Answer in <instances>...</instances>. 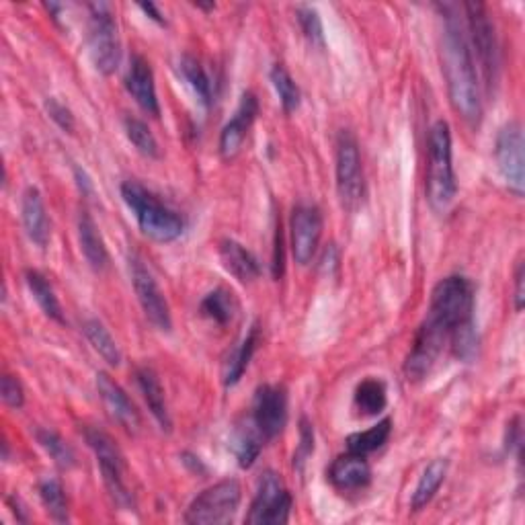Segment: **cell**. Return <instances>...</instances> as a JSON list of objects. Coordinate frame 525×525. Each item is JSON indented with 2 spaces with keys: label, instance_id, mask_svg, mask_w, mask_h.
<instances>
[{
  "label": "cell",
  "instance_id": "cell-9",
  "mask_svg": "<svg viewBox=\"0 0 525 525\" xmlns=\"http://www.w3.org/2000/svg\"><path fill=\"white\" fill-rule=\"evenodd\" d=\"M335 173L341 206L347 212H355L361 206L363 193H366V181H363L359 142L351 130H341L337 136Z\"/></svg>",
  "mask_w": 525,
  "mask_h": 525
},
{
  "label": "cell",
  "instance_id": "cell-8",
  "mask_svg": "<svg viewBox=\"0 0 525 525\" xmlns=\"http://www.w3.org/2000/svg\"><path fill=\"white\" fill-rule=\"evenodd\" d=\"M242 489L234 478L220 480L201 491L187 507L183 521L191 525H222L230 523L240 507Z\"/></svg>",
  "mask_w": 525,
  "mask_h": 525
},
{
  "label": "cell",
  "instance_id": "cell-5",
  "mask_svg": "<svg viewBox=\"0 0 525 525\" xmlns=\"http://www.w3.org/2000/svg\"><path fill=\"white\" fill-rule=\"evenodd\" d=\"M462 9H464V23H466L470 50L472 56H476L474 62H478V68L482 72L480 87L491 93L493 87L497 85L499 70H501V52H499L495 23L491 19L487 5L466 3Z\"/></svg>",
  "mask_w": 525,
  "mask_h": 525
},
{
  "label": "cell",
  "instance_id": "cell-6",
  "mask_svg": "<svg viewBox=\"0 0 525 525\" xmlns=\"http://www.w3.org/2000/svg\"><path fill=\"white\" fill-rule=\"evenodd\" d=\"M85 439L97 458V464L103 474V482H105L109 495L113 497V501L124 509L134 507V497L126 484V472H128L126 458L124 454H121L113 437L105 433L103 429L85 427Z\"/></svg>",
  "mask_w": 525,
  "mask_h": 525
},
{
  "label": "cell",
  "instance_id": "cell-4",
  "mask_svg": "<svg viewBox=\"0 0 525 525\" xmlns=\"http://www.w3.org/2000/svg\"><path fill=\"white\" fill-rule=\"evenodd\" d=\"M121 197L134 214L142 234L156 242H175L185 232V220L138 181L121 185Z\"/></svg>",
  "mask_w": 525,
  "mask_h": 525
},
{
  "label": "cell",
  "instance_id": "cell-16",
  "mask_svg": "<svg viewBox=\"0 0 525 525\" xmlns=\"http://www.w3.org/2000/svg\"><path fill=\"white\" fill-rule=\"evenodd\" d=\"M97 392L103 400L107 413L111 415V419L117 421L128 433H138L142 419H140L138 409L134 407L132 398L128 396V392L105 372L97 374Z\"/></svg>",
  "mask_w": 525,
  "mask_h": 525
},
{
  "label": "cell",
  "instance_id": "cell-42",
  "mask_svg": "<svg viewBox=\"0 0 525 525\" xmlns=\"http://www.w3.org/2000/svg\"><path fill=\"white\" fill-rule=\"evenodd\" d=\"M138 7H140V11H144L152 21H156V23H160V25L167 23V21H165V15L160 13V9H158L156 5H152V3H142V5H138Z\"/></svg>",
  "mask_w": 525,
  "mask_h": 525
},
{
  "label": "cell",
  "instance_id": "cell-35",
  "mask_svg": "<svg viewBox=\"0 0 525 525\" xmlns=\"http://www.w3.org/2000/svg\"><path fill=\"white\" fill-rule=\"evenodd\" d=\"M124 130H126V136L128 140L134 144V148L146 156V158H160V146H158V140L154 138L152 130L148 128V124H144L142 119L138 117H124Z\"/></svg>",
  "mask_w": 525,
  "mask_h": 525
},
{
  "label": "cell",
  "instance_id": "cell-30",
  "mask_svg": "<svg viewBox=\"0 0 525 525\" xmlns=\"http://www.w3.org/2000/svg\"><path fill=\"white\" fill-rule=\"evenodd\" d=\"M392 433V419H382L368 431H357L347 437V452L359 454V456H368L378 452L384 443L390 439Z\"/></svg>",
  "mask_w": 525,
  "mask_h": 525
},
{
  "label": "cell",
  "instance_id": "cell-26",
  "mask_svg": "<svg viewBox=\"0 0 525 525\" xmlns=\"http://www.w3.org/2000/svg\"><path fill=\"white\" fill-rule=\"evenodd\" d=\"M448 468H450L448 460H441V458L427 464V468L423 470L417 487L413 491V497H411V509L413 511H421L433 501V497L441 489L443 480H446V476H448Z\"/></svg>",
  "mask_w": 525,
  "mask_h": 525
},
{
  "label": "cell",
  "instance_id": "cell-29",
  "mask_svg": "<svg viewBox=\"0 0 525 525\" xmlns=\"http://www.w3.org/2000/svg\"><path fill=\"white\" fill-rule=\"evenodd\" d=\"M179 74L183 76V80L189 85V89L193 91L197 101L204 107H210L212 99H214V95H212V80H210L206 68L201 66V62L197 58L185 54L179 60Z\"/></svg>",
  "mask_w": 525,
  "mask_h": 525
},
{
  "label": "cell",
  "instance_id": "cell-25",
  "mask_svg": "<svg viewBox=\"0 0 525 525\" xmlns=\"http://www.w3.org/2000/svg\"><path fill=\"white\" fill-rule=\"evenodd\" d=\"M259 341H261V331H259V325H253L251 331L247 333V337L240 341V345L230 353L226 366H224V384L230 388V386H236L242 376H245L249 363L259 347Z\"/></svg>",
  "mask_w": 525,
  "mask_h": 525
},
{
  "label": "cell",
  "instance_id": "cell-32",
  "mask_svg": "<svg viewBox=\"0 0 525 525\" xmlns=\"http://www.w3.org/2000/svg\"><path fill=\"white\" fill-rule=\"evenodd\" d=\"M269 78H271V85L279 97V103H281V109H284V113L290 115V113L298 111L300 103H302V93H300L298 83L288 72V68L284 64H275L269 72Z\"/></svg>",
  "mask_w": 525,
  "mask_h": 525
},
{
  "label": "cell",
  "instance_id": "cell-12",
  "mask_svg": "<svg viewBox=\"0 0 525 525\" xmlns=\"http://www.w3.org/2000/svg\"><path fill=\"white\" fill-rule=\"evenodd\" d=\"M495 163L505 185L517 197L525 187V158H523V128L519 121H509L495 138Z\"/></svg>",
  "mask_w": 525,
  "mask_h": 525
},
{
  "label": "cell",
  "instance_id": "cell-22",
  "mask_svg": "<svg viewBox=\"0 0 525 525\" xmlns=\"http://www.w3.org/2000/svg\"><path fill=\"white\" fill-rule=\"evenodd\" d=\"M76 230H78L80 251H83L87 263L95 271H103L109 265V253H107V247H105V240H103V236L99 232V226L93 220V216L89 214V210H80Z\"/></svg>",
  "mask_w": 525,
  "mask_h": 525
},
{
  "label": "cell",
  "instance_id": "cell-3",
  "mask_svg": "<svg viewBox=\"0 0 525 525\" xmlns=\"http://www.w3.org/2000/svg\"><path fill=\"white\" fill-rule=\"evenodd\" d=\"M427 199L435 212H448L458 195V181L452 158V130L448 121H435L427 142Z\"/></svg>",
  "mask_w": 525,
  "mask_h": 525
},
{
  "label": "cell",
  "instance_id": "cell-19",
  "mask_svg": "<svg viewBox=\"0 0 525 525\" xmlns=\"http://www.w3.org/2000/svg\"><path fill=\"white\" fill-rule=\"evenodd\" d=\"M21 222L27 238L35 247L46 249L50 242V218L44 204V197L37 187H27L21 197Z\"/></svg>",
  "mask_w": 525,
  "mask_h": 525
},
{
  "label": "cell",
  "instance_id": "cell-36",
  "mask_svg": "<svg viewBox=\"0 0 525 525\" xmlns=\"http://www.w3.org/2000/svg\"><path fill=\"white\" fill-rule=\"evenodd\" d=\"M296 19L308 42L316 48H325V27H322V19L318 11L314 7L300 5L296 7Z\"/></svg>",
  "mask_w": 525,
  "mask_h": 525
},
{
  "label": "cell",
  "instance_id": "cell-14",
  "mask_svg": "<svg viewBox=\"0 0 525 525\" xmlns=\"http://www.w3.org/2000/svg\"><path fill=\"white\" fill-rule=\"evenodd\" d=\"M292 232V255L298 265L306 267L312 263L320 236H322V212L312 204H298L290 220Z\"/></svg>",
  "mask_w": 525,
  "mask_h": 525
},
{
  "label": "cell",
  "instance_id": "cell-23",
  "mask_svg": "<svg viewBox=\"0 0 525 525\" xmlns=\"http://www.w3.org/2000/svg\"><path fill=\"white\" fill-rule=\"evenodd\" d=\"M263 446H265V437L259 431V427L253 423L251 417L242 419L234 427L232 437H230V448L240 468H245V470L251 468L257 462Z\"/></svg>",
  "mask_w": 525,
  "mask_h": 525
},
{
  "label": "cell",
  "instance_id": "cell-24",
  "mask_svg": "<svg viewBox=\"0 0 525 525\" xmlns=\"http://www.w3.org/2000/svg\"><path fill=\"white\" fill-rule=\"evenodd\" d=\"M25 284L33 296V300L37 302V306L42 308V312L60 322V325H64L66 318H64V312H62V306H60V300L54 292V286L50 284V279L37 269H27L25 271Z\"/></svg>",
  "mask_w": 525,
  "mask_h": 525
},
{
  "label": "cell",
  "instance_id": "cell-7",
  "mask_svg": "<svg viewBox=\"0 0 525 525\" xmlns=\"http://www.w3.org/2000/svg\"><path fill=\"white\" fill-rule=\"evenodd\" d=\"M89 9V56L97 72L111 76L121 62L119 29L113 7L107 3H91Z\"/></svg>",
  "mask_w": 525,
  "mask_h": 525
},
{
  "label": "cell",
  "instance_id": "cell-20",
  "mask_svg": "<svg viewBox=\"0 0 525 525\" xmlns=\"http://www.w3.org/2000/svg\"><path fill=\"white\" fill-rule=\"evenodd\" d=\"M136 384L146 400V405L154 417V421L158 423V427L163 429L165 433H171L173 429V419L169 413V405H167V396H165V388L160 384L158 374L154 372V368L150 366H140L136 370Z\"/></svg>",
  "mask_w": 525,
  "mask_h": 525
},
{
  "label": "cell",
  "instance_id": "cell-38",
  "mask_svg": "<svg viewBox=\"0 0 525 525\" xmlns=\"http://www.w3.org/2000/svg\"><path fill=\"white\" fill-rule=\"evenodd\" d=\"M0 396H3L5 405L11 409L19 411L25 405L23 384L19 382V378H15L11 374H5L3 378H0Z\"/></svg>",
  "mask_w": 525,
  "mask_h": 525
},
{
  "label": "cell",
  "instance_id": "cell-2",
  "mask_svg": "<svg viewBox=\"0 0 525 525\" xmlns=\"http://www.w3.org/2000/svg\"><path fill=\"white\" fill-rule=\"evenodd\" d=\"M437 11L441 17V64L450 103L468 124H478L482 115V87L464 17H460V7L454 3L437 5Z\"/></svg>",
  "mask_w": 525,
  "mask_h": 525
},
{
  "label": "cell",
  "instance_id": "cell-27",
  "mask_svg": "<svg viewBox=\"0 0 525 525\" xmlns=\"http://www.w3.org/2000/svg\"><path fill=\"white\" fill-rule=\"evenodd\" d=\"M353 402H355V409L366 415V417H376L380 415L386 405H388V390L386 384L378 378H366L361 380L355 388L353 394Z\"/></svg>",
  "mask_w": 525,
  "mask_h": 525
},
{
  "label": "cell",
  "instance_id": "cell-39",
  "mask_svg": "<svg viewBox=\"0 0 525 525\" xmlns=\"http://www.w3.org/2000/svg\"><path fill=\"white\" fill-rule=\"evenodd\" d=\"M44 107H46L50 119L54 121V124H56L60 130H64L66 134H72V132H74V128H76L74 115H72V111H70L64 103H60L56 97H48L46 103H44Z\"/></svg>",
  "mask_w": 525,
  "mask_h": 525
},
{
  "label": "cell",
  "instance_id": "cell-1",
  "mask_svg": "<svg viewBox=\"0 0 525 525\" xmlns=\"http://www.w3.org/2000/svg\"><path fill=\"white\" fill-rule=\"evenodd\" d=\"M474 300L476 290L466 275H448L437 281L427 316L405 361L409 380L427 378L443 349L452 345L462 331L474 327Z\"/></svg>",
  "mask_w": 525,
  "mask_h": 525
},
{
  "label": "cell",
  "instance_id": "cell-11",
  "mask_svg": "<svg viewBox=\"0 0 525 525\" xmlns=\"http://www.w3.org/2000/svg\"><path fill=\"white\" fill-rule=\"evenodd\" d=\"M130 277H132L136 298L142 306L144 316L150 320V325L160 333H171L173 318H171L169 302L163 290H160V286L156 284L152 271L136 255L130 257Z\"/></svg>",
  "mask_w": 525,
  "mask_h": 525
},
{
  "label": "cell",
  "instance_id": "cell-40",
  "mask_svg": "<svg viewBox=\"0 0 525 525\" xmlns=\"http://www.w3.org/2000/svg\"><path fill=\"white\" fill-rule=\"evenodd\" d=\"M523 281H525V263H523V259H519L515 265V273H513V308H515V312L523 310V302H525Z\"/></svg>",
  "mask_w": 525,
  "mask_h": 525
},
{
  "label": "cell",
  "instance_id": "cell-41",
  "mask_svg": "<svg viewBox=\"0 0 525 525\" xmlns=\"http://www.w3.org/2000/svg\"><path fill=\"white\" fill-rule=\"evenodd\" d=\"M284 275V230H281V222L277 220L275 226V247H273V277Z\"/></svg>",
  "mask_w": 525,
  "mask_h": 525
},
{
  "label": "cell",
  "instance_id": "cell-28",
  "mask_svg": "<svg viewBox=\"0 0 525 525\" xmlns=\"http://www.w3.org/2000/svg\"><path fill=\"white\" fill-rule=\"evenodd\" d=\"M199 312H201V316H206L212 322H216V325L226 327L228 322L234 320V316L238 312V300L228 288L220 286V288L212 290L210 294H206V298L201 300Z\"/></svg>",
  "mask_w": 525,
  "mask_h": 525
},
{
  "label": "cell",
  "instance_id": "cell-13",
  "mask_svg": "<svg viewBox=\"0 0 525 525\" xmlns=\"http://www.w3.org/2000/svg\"><path fill=\"white\" fill-rule=\"evenodd\" d=\"M251 419L265 441L275 439L288 423V392L284 386L261 384L253 396Z\"/></svg>",
  "mask_w": 525,
  "mask_h": 525
},
{
  "label": "cell",
  "instance_id": "cell-37",
  "mask_svg": "<svg viewBox=\"0 0 525 525\" xmlns=\"http://www.w3.org/2000/svg\"><path fill=\"white\" fill-rule=\"evenodd\" d=\"M312 454H314V427L306 417H302L300 419V443L294 454V468L302 470Z\"/></svg>",
  "mask_w": 525,
  "mask_h": 525
},
{
  "label": "cell",
  "instance_id": "cell-17",
  "mask_svg": "<svg viewBox=\"0 0 525 525\" xmlns=\"http://www.w3.org/2000/svg\"><path fill=\"white\" fill-rule=\"evenodd\" d=\"M327 478L333 487L341 493H357L370 487L372 482V468L366 460V456L359 454H343L333 460V464L327 470Z\"/></svg>",
  "mask_w": 525,
  "mask_h": 525
},
{
  "label": "cell",
  "instance_id": "cell-15",
  "mask_svg": "<svg viewBox=\"0 0 525 525\" xmlns=\"http://www.w3.org/2000/svg\"><path fill=\"white\" fill-rule=\"evenodd\" d=\"M257 115H259V101H257L255 93H251V91L242 93L234 115L230 117V121L220 132L218 150H220L222 158L230 160L242 150V144H245Z\"/></svg>",
  "mask_w": 525,
  "mask_h": 525
},
{
  "label": "cell",
  "instance_id": "cell-18",
  "mask_svg": "<svg viewBox=\"0 0 525 525\" xmlns=\"http://www.w3.org/2000/svg\"><path fill=\"white\" fill-rule=\"evenodd\" d=\"M126 89L144 113L152 117L160 115L154 72H152L150 62L140 54H134L130 60V68L126 74Z\"/></svg>",
  "mask_w": 525,
  "mask_h": 525
},
{
  "label": "cell",
  "instance_id": "cell-34",
  "mask_svg": "<svg viewBox=\"0 0 525 525\" xmlns=\"http://www.w3.org/2000/svg\"><path fill=\"white\" fill-rule=\"evenodd\" d=\"M35 439L42 450L60 466V468H72L76 464V454L74 450L68 446V443L52 429L46 427H39L35 429Z\"/></svg>",
  "mask_w": 525,
  "mask_h": 525
},
{
  "label": "cell",
  "instance_id": "cell-10",
  "mask_svg": "<svg viewBox=\"0 0 525 525\" xmlns=\"http://www.w3.org/2000/svg\"><path fill=\"white\" fill-rule=\"evenodd\" d=\"M294 507L292 493L286 482L279 478L277 472L267 470L261 480L257 493L253 497L247 523L249 525H284L290 521Z\"/></svg>",
  "mask_w": 525,
  "mask_h": 525
},
{
  "label": "cell",
  "instance_id": "cell-33",
  "mask_svg": "<svg viewBox=\"0 0 525 525\" xmlns=\"http://www.w3.org/2000/svg\"><path fill=\"white\" fill-rule=\"evenodd\" d=\"M39 499H42L46 511L50 517L58 523H66L70 519V509H68V497L62 487V482L58 478H46L39 482Z\"/></svg>",
  "mask_w": 525,
  "mask_h": 525
},
{
  "label": "cell",
  "instance_id": "cell-21",
  "mask_svg": "<svg viewBox=\"0 0 525 525\" xmlns=\"http://www.w3.org/2000/svg\"><path fill=\"white\" fill-rule=\"evenodd\" d=\"M220 261L224 269L234 275L240 284H251L259 275H261V265L259 259L240 242L232 238H224L218 247Z\"/></svg>",
  "mask_w": 525,
  "mask_h": 525
},
{
  "label": "cell",
  "instance_id": "cell-31",
  "mask_svg": "<svg viewBox=\"0 0 525 525\" xmlns=\"http://www.w3.org/2000/svg\"><path fill=\"white\" fill-rule=\"evenodd\" d=\"M83 333H85L87 341L91 343V347L103 357V361H107L111 368L119 366L121 363L119 345L115 343L113 335L109 333V329L103 325L99 318H87L83 322Z\"/></svg>",
  "mask_w": 525,
  "mask_h": 525
}]
</instances>
